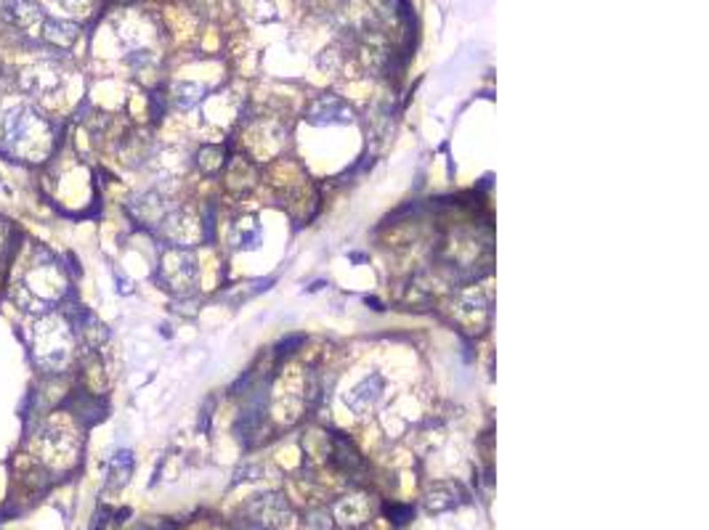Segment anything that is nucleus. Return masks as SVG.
Segmentation results:
<instances>
[{"label":"nucleus","mask_w":709,"mask_h":530,"mask_svg":"<svg viewBox=\"0 0 709 530\" xmlns=\"http://www.w3.org/2000/svg\"><path fill=\"white\" fill-rule=\"evenodd\" d=\"M5 19L32 43L43 45V32L51 19V13L35 3V0H8L5 3Z\"/></svg>","instance_id":"423d86ee"},{"label":"nucleus","mask_w":709,"mask_h":530,"mask_svg":"<svg viewBox=\"0 0 709 530\" xmlns=\"http://www.w3.org/2000/svg\"><path fill=\"white\" fill-rule=\"evenodd\" d=\"M0 138H3V152L11 154L13 160L40 162L51 152L53 128L37 109H32L29 104H19L3 117Z\"/></svg>","instance_id":"f257e3e1"},{"label":"nucleus","mask_w":709,"mask_h":530,"mask_svg":"<svg viewBox=\"0 0 709 530\" xmlns=\"http://www.w3.org/2000/svg\"><path fill=\"white\" fill-rule=\"evenodd\" d=\"M133 475V454L130 451H117L109 459V486L112 488H122Z\"/></svg>","instance_id":"9b49d317"},{"label":"nucleus","mask_w":709,"mask_h":530,"mask_svg":"<svg viewBox=\"0 0 709 530\" xmlns=\"http://www.w3.org/2000/svg\"><path fill=\"white\" fill-rule=\"evenodd\" d=\"M205 88L197 85V82H176L173 85V104L178 109H192L194 104H200Z\"/></svg>","instance_id":"f8f14e48"},{"label":"nucleus","mask_w":709,"mask_h":530,"mask_svg":"<svg viewBox=\"0 0 709 530\" xmlns=\"http://www.w3.org/2000/svg\"><path fill=\"white\" fill-rule=\"evenodd\" d=\"M67 270L59 263L48 250H35V258L27 263L21 278H19V289H21V300L19 305H24V310H29V302L40 305V316L51 313L53 305L64 302L67 297Z\"/></svg>","instance_id":"f03ea898"},{"label":"nucleus","mask_w":709,"mask_h":530,"mask_svg":"<svg viewBox=\"0 0 709 530\" xmlns=\"http://www.w3.org/2000/svg\"><path fill=\"white\" fill-rule=\"evenodd\" d=\"M130 213H133V218H136L138 223H146V226H152V223H162L165 215H168L162 197H157L154 191H149V194L133 199Z\"/></svg>","instance_id":"9d476101"},{"label":"nucleus","mask_w":709,"mask_h":530,"mask_svg":"<svg viewBox=\"0 0 709 530\" xmlns=\"http://www.w3.org/2000/svg\"><path fill=\"white\" fill-rule=\"evenodd\" d=\"M56 3L64 5L67 11H83V8H88L91 0H56Z\"/></svg>","instance_id":"ddd939ff"},{"label":"nucleus","mask_w":709,"mask_h":530,"mask_svg":"<svg viewBox=\"0 0 709 530\" xmlns=\"http://www.w3.org/2000/svg\"><path fill=\"white\" fill-rule=\"evenodd\" d=\"M75 339H77V334H75V326L67 316H59L53 310L43 313L32 329L35 363L48 374L67 369L72 361V353H75Z\"/></svg>","instance_id":"7ed1b4c3"},{"label":"nucleus","mask_w":709,"mask_h":530,"mask_svg":"<svg viewBox=\"0 0 709 530\" xmlns=\"http://www.w3.org/2000/svg\"><path fill=\"white\" fill-rule=\"evenodd\" d=\"M306 120L311 125H351L354 122V112H351V106L343 98H338V96H322V98H317L309 106Z\"/></svg>","instance_id":"0eeeda50"},{"label":"nucleus","mask_w":709,"mask_h":530,"mask_svg":"<svg viewBox=\"0 0 709 530\" xmlns=\"http://www.w3.org/2000/svg\"><path fill=\"white\" fill-rule=\"evenodd\" d=\"M250 518L256 526L261 528L272 530V528H282L288 526L290 520V507L282 496H258L250 507H248Z\"/></svg>","instance_id":"6e6552de"},{"label":"nucleus","mask_w":709,"mask_h":530,"mask_svg":"<svg viewBox=\"0 0 709 530\" xmlns=\"http://www.w3.org/2000/svg\"><path fill=\"white\" fill-rule=\"evenodd\" d=\"M382 390H385V379L377 374V371H372V374H366L364 379H358L354 387L346 393V406L354 411V414H366L369 409H374L377 406V401L382 398Z\"/></svg>","instance_id":"1a4fd4ad"},{"label":"nucleus","mask_w":709,"mask_h":530,"mask_svg":"<svg viewBox=\"0 0 709 530\" xmlns=\"http://www.w3.org/2000/svg\"><path fill=\"white\" fill-rule=\"evenodd\" d=\"M3 231H5V226H3V221H0V247H3V242H5V234H3Z\"/></svg>","instance_id":"4468645a"},{"label":"nucleus","mask_w":709,"mask_h":530,"mask_svg":"<svg viewBox=\"0 0 709 530\" xmlns=\"http://www.w3.org/2000/svg\"><path fill=\"white\" fill-rule=\"evenodd\" d=\"M157 276L165 284V289H170L176 294H186V292H192L197 286L200 268H197V261H194L192 253H186L184 247H170L160 258Z\"/></svg>","instance_id":"20e7f679"},{"label":"nucleus","mask_w":709,"mask_h":530,"mask_svg":"<svg viewBox=\"0 0 709 530\" xmlns=\"http://www.w3.org/2000/svg\"><path fill=\"white\" fill-rule=\"evenodd\" d=\"M19 85L32 98H53L64 88V69L53 58L37 61L19 74Z\"/></svg>","instance_id":"39448f33"}]
</instances>
